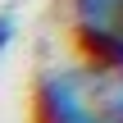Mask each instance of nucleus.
<instances>
[{"mask_svg":"<svg viewBox=\"0 0 123 123\" xmlns=\"http://www.w3.org/2000/svg\"><path fill=\"white\" fill-rule=\"evenodd\" d=\"M119 0H73V18L78 27H114Z\"/></svg>","mask_w":123,"mask_h":123,"instance_id":"obj_3","label":"nucleus"},{"mask_svg":"<svg viewBox=\"0 0 123 123\" xmlns=\"http://www.w3.org/2000/svg\"><path fill=\"white\" fill-rule=\"evenodd\" d=\"M78 41H82L87 59H96L123 82V27H78Z\"/></svg>","mask_w":123,"mask_h":123,"instance_id":"obj_2","label":"nucleus"},{"mask_svg":"<svg viewBox=\"0 0 123 123\" xmlns=\"http://www.w3.org/2000/svg\"><path fill=\"white\" fill-rule=\"evenodd\" d=\"M14 37H18V18H14V9H0V59L14 46Z\"/></svg>","mask_w":123,"mask_h":123,"instance_id":"obj_4","label":"nucleus"},{"mask_svg":"<svg viewBox=\"0 0 123 123\" xmlns=\"http://www.w3.org/2000/svg\"><path fill=\"white\" fill-rule=\"evenodd\" d=\"M105 114H110L114 123H123V82L110 91V96H105Z\"/></svg>","mask_w":123,"mask_h":123,"instance_id":"obj_5","label":"nucleus"},{"mask_svg":"<svg viewBox=\"0 0 123 123\" xmlns=\"http://www.w3.org/2000/svg\"><path fill=\"white\" fill-rule=\"evenodd\" d=\"M87 100H91V91H87V82H82L78 68H50L37 82V114H41V123H73V119H82L91 110Z\"/></svg>","mask_w":123,"mask_h":123,"instance_id":"obj_1","label":"nucleus"},{"mask_svg":"<svg viewBox=\"0 0 123 123\" xmlns=\"http://www.w3.org/2000/svg\"><path fill=\"white\" fill-rule=\"evenodd\" d=\"M114 27H123V0H119V14H114Z\"/></svg>","mask_w":123,"mask_h":123,"instance_id":"obj_6","label":"nucleus"}]
</instances>
